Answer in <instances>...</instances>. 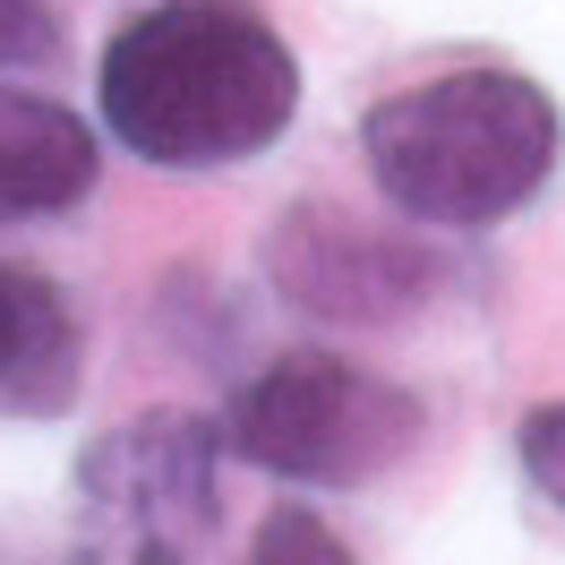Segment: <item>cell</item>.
<instances>
[{"label":"cell","mask_w":565,"mask_h":565,"mask_svg":"<svg viewBox=\"0 0 565 565\" xmlns=\"http://www.w3.org/2000/svg\"><path fill=\"white\" fill-rule=\"evenodd\" d=\"M95 129L52 95L0 86V223H43L70 214L95 189Z\"/></svg>","instance_id":"52a82bcc"},{"label":"cell","mask_w":565,"mask_h":565,"mask_svg":"<svg viewBox=\"0 0 565 565\" xmlns=\"http://www.w3.org/2000/svg\"><path fill=\"white\" fill-rule=\"evenodd\" d=\"M61 52V18L52 0H0V70H35Z\"/></svg>","instance_id":"9c48e42d"},{"label":"cell","mask_w":565,"mask_h":565,"mask_svg":"<svg viewBox=\"0 0 565 565\" xmlns=\"http://www.w3.org/2000/svg\"><path fill=\"white\" fill-rule=\"evenodd\" d=\"M266 266H275V291L291 309H309L326 326H386L403 309H420L437 266H428V248L394 241L377 223H360V214L326 206H291L275 223V241H266Z\"/></svg>","instance_id":"5b68a950"},{"label":"cell","mask_w":565,"mask_h":565,"mask_svg":"<svg viewBox=\"0 0 565 565\" xmlns=\"http://www.w3.org/2000/svg\"><path fill=\"white\" fill-rule=\"evenodd\" d=\"M223 446L275 480L360 489L420 446V394H403L394 377L343 352H282L232 394Z\"/></svg>","instance_id":"277c9868"},{"label":"cell","mask_w":565,"mask_h":565,"mask_svg":"<svg viewBox=\"0 0 565 565\" xmlns=\"http://www.w3.org/2000/svg\"><path fill=\"white\" fill-rule=\"evenodd\" d=\"M86 386V334L61 282L0 257V412L9 420H52Z\"/></svg>","instance_id":"8992f818"},{"label":"cell","mask_w":565,"mask_h":565,"mask_svg":"<svg viewBox=\"0 0 565 565\" xmlns=\"http://www.w3.org/2000/svg\"><path fill=\"white\" fill-rule=\"evenodd\" d=\"M565 120L548 86L523 70H446L420 77L360 120V154L369 180L386 189L412 223H446V232H480L505 223L514 206L540 198V180L557 172Z\"/></svg>","instance_id":"7a4b0ae2"},{"label":"cell","mask_w":565,"mask_h":565,"mask_svg":"<svg viewBox=\"0 0 565 565\" xmlns=\"http://www.w3.org/2000/svg\"><path fill=\"white\" fill-rule=\"evenodd\" d=\"M223 437L198 412L104 428L70 471V565H206L223 523Z\"/></svg>","instance_id":"3957f363"},{"label":"cell","mask_w":565,"mask_h":565,"mask_svg":"<svg viewBox=\"0 0 565 565\" xmlns=\"http://www.w3.org/2000/svg\"><path fill=\"white\" fill-rule=\"evenodd\" d=\"M248 565H360V557L343 548V531L326 523V514H309V505H275V514L257 523Z\"/></svg>","instance_id":"ba28073f"},{"label":"cell","mask_w":565,"mask_h":565,"mask_svg":"<svg viewBox=\"0 0 565 565\" xmlns=\"http://www.w3.org/2000/svg\"><path fill=\"white\" fill-rule=\"evenodd\" d=\"M514 446H523L531 489H540V497L565 514V403H540V412L523 420V437H514Z\"/></svg>","instance_id":"30bf717a"},{"label":"cell","mask_w":565,"mask_h":565,"mask_svg":"<svg viewBox=\"0 0 565 565\" xmlns=\"http://www.w3.org/2000/svg\"><path fill=\"white\" fill-rule=\"evenodd\" d=\"M104 129L146 163L214 172L291 129L300 61L248 0H154L104 43Z\"/></svg>","instance_id":"6da1fadb"}]
</instances>
